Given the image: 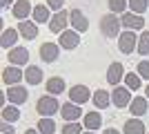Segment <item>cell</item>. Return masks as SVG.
I'll list each match as a JSON object with an SVG mask.
<instances>
[{
    "mask_svg": "<svg viewBox=\"0 0 149 134\" xmlns=\"http://www.w3.org/2000/svg\"><path fill=\"white\" fill-rule=\"evenodd\" d=\"M60 107H62V105L58 103V98H56V96H51V94L40 96L38 103H36V112L42 116V119H51L56 112H60Z\"/></svg>",
    "mask_w": 149,
    "mask_h": 134,
    "instance_id": "1",
    "label": "cell"
},
{
    "mask_svg": "<svg viewBox=\"0 0 149 134\" xmlns=\"http://www.w3.org/2000/svg\"><path fill=\"white\" fill-rule=\"evenodd\" d=\"M120 27H123V22H120V18L116 13H107V16L100 18V34L107 36V38H118Z\"/></svg>",
    "mask_w": 149,
    "mask_h": 134,
    "instance_id": "2",
    "label": "cell"
},
{
    "mask_svg": "<svg viewBox=\"0 0 149 134\" xmlns=\"http://www.w3.org/2000/svg\"><path fill=\"white\" fill-rule=\"evenodd\" d=\"M131 101H134V98H131V89H129V87H123V85L113 87V92H111V103H113L118 109L129 107Z\"/></svg>",
    "mask_w": 149,
    "mask_h": 134,
    "instance_id": "3",
    "label": "cell"
},
{
    "mask_svg": "<svg viewBox=\"0 0 149 134\" xmlns=\"http://www.w3.org/2000/svg\"><path fill=\"white\" fill-rule=\"evenodd\" d=\"M118 49L123 54H131L134 49H138V36L129 29H125V34L118 36Z\"/></svg>",
    "mask_w": 149,
    "mask_h": 134,
    "instance_id": "4",
    "label": "cell"
},
{
    "mask_svg": "<svg viewBox=\"0 0 149 134\" xmlns=\"http://www.w3.org/2000/svg\"><path fill=\"white\" fill-rule=\"evenodd\" d=\"M5 96L11 105H22V103H27V98H29V92H27L22 85H11V87H7Z\"/></svg>",
    "mask_w": 149,
    "mask_h": 134,
    "instance_id": "5",
    "label": "cell"
},
{
    "mask_svg": "<svg viewBox=\"0 0 149 134\" xmlns=\"http://www.w3.org/2000/svg\"><path fill=\"white\" fill-rule=\"evenodd\" d=\"M67 25H69V11H58L51 16L49 20V32L51 34H62V32H67Z\"/></svg>",
    "mask_w": 149,
    "mask_h": 134,
    "instance_id": "6",
    "label": "cell"
},
{
    "mask_svg": "<svg viewBox=\"0 0 149 134\" xmlns=\"http://www.w3.org/2000/svg\"><path fill=\"white\" fill-rule=\"evenodd\" d=\"M120 22H123L125 29H129V32H134V29H140V32H145V18L143 16H138V13H131V11H125L123 16H120Z\"/></svg>",
    "mask_w": 149,
    "mask_h": 134,
    "instance_id": "7",
    "label": "cell"
},
{
    "mask_svg": "<svg viewBox=\"0 0 149 134\" xmlns=\"http://www.w3.org/2000/svg\"><path fill=\"white\" fill-rule=\"evenodd\" d=\"M22 78H25V72L20 69V67H16V65H9V67L2 69V81H5L9 87H11V85H20Z\"/></svg>",
    "mask_w": 149,
    "mask_h": 134,
    "instance_id": "8",
    "label": "cell"
},
{
    "mask_svg": "<svg viewBox=\"0 0 149 134\" xmlns=\"http://www.w3.org/2000/svg\"><path fill=\"white\" fill-rule=\"evenodd\" d=\"M7 58H9V63H11V65L22 67V65L29 63V51H27V47H13V49H9Z\"/></svg>",
    "mask_w": 149,
    "mask_h": 134,
    "instance_id": "9",
    "label": "cell"
},
{
    "mask_svg": "<svg viewBox=\"0 0 149 134\" xmlns=\"http://www.w3.org/2000/svg\"><path fill=\"white\" fill-rule=\"evenodd\" d=\"M69 20H71V29H76V32H87L89 29V20L87 16L80 11V9H71V13H69Z\"/></svg>",
    "mask_w": 149,
    "mask_h": 134,
    "instance_id": "10",
    "label": "cell"
},
{
    "mask_svg": "<svg viewBox=\"0 0 149 134\" xmlns=\"http://www.w3.org/2000/svg\"><path fill=\"white\" fill-rule=\"evenodd\" d=\"M62 49H76L78 45H80V36L76 29H67V32L60 34V43H58Z\"/></svg>",
    "mask_w": 149,
    "mask_h": 134,
    "instance_id": "11",
    "label": "cell"
},
{
    "mask_svg": "<svg viewBox=\"0 0 149 134\" xmlns=\"http://www.w3.org/2000/svg\"><path fill=\"white\" fill-rule=\"evenodd\" d=\"M58 56H60V45H56V43H42L40 45V58L45 63H54Z\"/></svg>",
    "mask_w": 149,
    "mask_h": 134,
    "instance_id": "12",
    "label": "cell"
},
{
    "mask_svg": "<svg viewBox=\"0 0 149 134\" xmlns=\"http://www.w3.org/2000/svg\"><path fill=\"white\" fill-rule=\"evenodd\" d=\"M60 114H62V119H65L67 123H74V121H78L80 116H85V114H82V109L78 107L76 103H71V101L65 103V105L60 107Z\"/></svg>",
    "mask_w": 149,
    "mask_h": 134,
    "instance_id": "13",
    "label": "cell"
},
{
    "mask_svg": "<svg viewBox=\"0 0 149 134\" xmlns=\"http://www.w3.org/2000/svg\"><path fill=\"white\" fill-rule=\"evenodd\" d=\"M11 13L16 20H27V16L33 13V7H31L29 0H16V5L11 7Z\"/></svg>",
    "mask_w": 149,
    "mask_h": 134,
    "instance_id": "14",
    "label": "cell"
},
{
    "mask_svg": "<svg viewBox=\"0 0 149 134\" xmlns=\"http://www.w3.org/2000/svg\"><path fill=\"white\" fill-rule=\"evenodd\" d=\"M123 78H125V67L120 63H111L109 69H107V83H111L113 87H118Z\"/></svg>",
    "mask_w": 149,
    "mask_h": 134,
    "instance_id": "15",
    "label": "cell"
},
{
    "mask_svg": "<svg viewBox=\"0 0 149 134\" xmlns=\"http://www.w3.org/2000/svg\"><path fill=\"white\" fill-rule=\"evenodd\" d=\"M18 32H20V36L25 40H33L38 36V22H33V20H20Z\"/></svg>",
    "mask_w": 149,
    "mask_h": 134,
    "instance_id": "16",
    "label": "cell"
},
{
    "mask_svg": "<svg viewBox=\"0 0 149 134\" xmlns=\"http://www.w3.org/2000/svg\"><path fill=\"white\" fill-rule=\"evenodd\" d=\"M89 87H85V85H74V87L69 89V98H71V103H76V105H80V103H87L89 101Z\"/></svg>",
    "mask_w": 149,
    "mask_h": 134,
    "instance_id": "17",
    "label": "cell"
},
{
    "mask_svg": "<svg viewBox=\"0 0 149 134\" xmlns=\"http://www.w3.org/2000/svg\"><path fill=\"white\" fill-rule=\"evenodd\" d=\"M82 125H85V130H89V132L100 130V125H102V116H100V112H87V114L82 116Z\"/></svg>",
    "mask_w": 149,
    "mask_h": 134,
    "instance_id": "18",
    "label": "cell"
},
{
    "mask_svg": "<svg viewBox=\"0 0 149 134\" xmlns=\"http://www.w3.org/2000/svg\"><path fill=\"white\" fill-rule=\"evenodd\" d=\"M129 112L136 116V119L145 116V112H147V96H134V101H131V105H129Z\"/></svg>",
    "mask_w": 149,
    "mask_h": 134,
    "instance_id": "19",
    "label": "cell"
},
{
    "mask_svg": "<svg viewBox=\"0 0 149 134\" xmlns=\"http://www.w3.org/2000/svg\"><path fill=\"white\" fill-rule=\"evenodd\" d=\"M91 101H93V105H96L98 109H105V107L111 105V96L107 94V89H96L93 96H91Z\"/></svg>",
    "mask_w": 149,
    "mask_h": 134,
    "instance_id": "20",
    "label": "cell"
},
{
    "mask_svg": "<svg viewBox=\"0 0 149 134\" xmlns=\"http://www.w3.org/2000/svg\"><path fill=\"white\" fill-rule=\"evenodd\" d=\"M25 81L29 85H40L42 83V69L36 67V65H29V67L25 69Z\"/></svg>",
    "mask_w": 149,
    "mask_h": 134,
    "instance_id": "21",
    "label": "cell"
},
{
    "mask_svg": "<svg viewBox=\"0 0 149 134\" xmlns=\"http://www.w3.org/2000/svg\"><path fill=\"white\" fill-rule=\"evenodd\" d=\"M65 81H62L60 76H51L49 81H47V94H51V96H58V94H62L65 92Z\"/></svg>",
    "mask_w": 149,
    "mask_h": 134,
    "instance_id": "22",
    "label": "cell"
},
{
    "mask_svg": "<svg viewBox=\"0 0 149 134\" xmlns=\"http://www.w3.org/2000/svg\"><path fill=\"white\" fill-rule=\"evenodd\" d=\"M18 29H5L2 32V36H0V45L2 47H7V49H13V45H16V40H18Z\"/></svg>",
    "mask_w": 149,
    "mask_h": 134,
    "instance_id": "23",
    "label": "cell"
},
{
    "mask_svg": "<svg viewBox=\"0 0 149 134\" xmlns=\"http://www.w3.org/2000/svg\"><path fill=\"white\" fill-rule=\"evenodd\" d=\"M125 134H145V123L136 116L125 121Z\"/></svg>",
    "mask_w": 149,
    "mask_h": 134,
    "instance_id": "24",
    "label": "cell"
},
{
    "mask_svg": "<svg viewBox=\"0 0 149 134\" xmlns=\"http://www.w3.org/2000/svg\"><path fill=\"white\" fill-rule=\"evenodd\" d=\"M31 16H33V22H47V25H49V20H51L49 7H47V5H36Z\"/></svg>",
    "mask_w": 149,
    "mask_h": 134,
    "instance_id": "25",
    "label": "cell"
},
{
    "mask_svg": "<svg viewBox=\"0 0 149 134\" xmlns=\"http://www.w3.org/2000/svg\"><path fill=\"white\" fill-rule=\"evenodd\" d=\"M140 85H143V78L138 76L136 72H127V74H125V87H129L131 92H136V89H140Z\"/></svg>",
    "mask_w": 149,
    "mask_h": 134,
    "instance_id": "26",
    "label": "cell"
},
{
    "mask_svg": "<svg viewBox=\"0 0 149 134\" xmlns=\"http://www.w3.org/2000/svg\"><path fill=\"white\" fill-rule=\"evenodd\" d=\"M20 119V112H18V105H5L2 107V121L5 123H13Z\"/></svg>",
    "mask_w": 149,
    "mask_h": 134,
    "instance_id": "27",
    "label": "cell"
},
{
    "mask_svg": "<svg viewBox=\"0 0 149 134\" xmlns=\"http://www.w3.org/2000/svg\"><path fill=\"white\" fill-rule=\"evenodd\" d=\"M36 130L40 134H54L56 132V121H54V119H40Z\"/></svg>",
    "mask_w": 149,
    "mask_h": 134,
    "instance_id": "28",
    "label": "cell"
},
{
    "mask_svg": "<svg viewBox=\"0 0 149 134\" xmlns=\"http://www.w3.org/2000/svg\"><path fill=\"white\" fill-rule=\"evenodd\" d=\"M149 7V0H129V11L131 13H138V16H143L147 11Z\"/></svg>",
    "mask_w": 149,
    "mask_h": 134,
    "instance_id": "29",
    "label": "cell"
},
{
    "mask_svg": "<svg viewBox=\"0 0 149 134\" xmlns=\"http://www.w3.org/2000/svg\"><path fill=\"white\" fill-rule=\"evenodd\" d=\"M138 54L140 56H147L149 54V32H143L138 36Z\"/></svg>",
    "mask_w": 149,
    "mask_h": 134,
    "instance_id": "30",
    "label": "cell"
},
{
    "mask_svg": "<svg viewBox=\"0 0 149 134\" xmlns=\"http://www.w3.org/2000/svg\"><path fill=\"white\" fill-rule=\"evenodd\" d=\"M111 13H125V9L129 7V0H107Z\"/></svg>",
    "mask_w": 149,
    "mask_h": 134,
    "instance_id": "31",
    "label": "cell"
},
{
    "mask_svg": "<svg viewBox=\"0 0 149 134\" xmlns=\"http://www.w3.org/2000/svg\"><path fill=\"white\" fill-rule=\"evenodd\" d=\"M136 74L140 78H145V81H149V60H140V63H138Z\"/></svg>",
    "mask_w": 149,
    "mask_h": 134,
    "instance_id": "32",
    "label": "cell"
},
{
    "mask_svg": "<svg viewBox=\"0 0 149 134\" xmlns=\"http://www.w3.org/2000/svg\"><path fill=\"white\" fill-rule=\"evenodd\" d=\"M62 134H82V128L78 123H65V128H62Z\"/></svg>",
    "mask_w": 149,
    "mask_h": 134,
    "instance_id": "33",
    "label": "cell"
},
{
    "mask_svg": "<svg viewBox=\"0 0 149 134\" xmlns=\"http://www.w3.org/2000/svg\"><path fill=\"white\" fill-rule=\"evenodd\" d=\"M62 5H65V0H47V7L49 9H54V11H62Z\"/></svg>",
    "mask_w": 149,
    "mask_h": 134,
    "instance_id": "34",
    "label": "cell"
},
{
    "mask_svg": "<svg viewBox=\"0 0 149 134\" xmlns=\"http://www.w3.org/2000/svg\"><path fill=\"white\" fill-rule=\"evenodd\" d=\"M0 130H2V134H13L11 123H2V125H0Z\"/></svg>",
    "mask_w": 149,
    "mask_h": 134,
    "instance_id": "35",
    "label": "cell"
},
{
    "mask_svg": "<svg viewBox=\"0 0 149 134\" xmlns=\"http://www.w3.org/2000/svg\"><path fill=\"white\" fill-rule=\"evenodd\" d=\"M16 5V0H2V7H13Z\"/></svg>",
    "mask_w": 149,
    "mask_h": 134,
    "instance_id": "36",
    "label": "cell"
},
{
    "mask_svg": "<svg viewBox=\"0 0 149 134\" xmlns=\"http://www.w3.org/2000/svg\"><path fill=\"white\" fill-rule=\"evenodd\" d=\"M102 134H120V130H113V128H109V130H105Z\"/></svg>",
    "mask_w": 149,
    "mask_h": 134,
    "instance_id": "37",
    "label": "cell"
},
{
    "mask_svg": "<svg viewBox=\"0 0 149 134\" xmlns=\"http://www.w3.org/2000/svg\"><path fill=\"white\" fill-rule=\"evenodd\" d=\"M25 134H40V132H38V130H27Z\"/></svg>",
    "mask_w": 149,
    "mask_h": 134,
    "instance_id": "38",
    "label": "cell"
},
{
    "mask_svg": "<svg viewBox=\"0 0 149 134\" xmlns=\"http://www.w3.org/2000/svg\"><path fill=\"white\" fill-rule=\"evenodd\" d=\"M145 96H147V101H149V85H147V89H145Z\"/></svg>",
    "mask_w": 149,
    "mask_h": 134,
    "instance_id": "39",
    "label": "cell"
},
{
    "mask_svg": "<svg viewBox=\"0 0 149 134\" xmlns=\"http://www.w3.org/2000/svg\"><path fill=\"white\" fill-rule=\"evenodd\" d=\"M82 134H96V132H89V130H85V132H82Z\"/></svg>",
    "mask_w": 149,
    "mask_h": 134,
    "instance_id": "40",
    "label": "cell"
},
{
    "mask_svg": "<svg viewBox=\"0 0 149 134\" xmlns=\"http://www.w3.org/2000/svg\"><path fill=\"white\" fill-rule=\"evenodd\" d=\"M147 134H149V132H147Z\"/></svg>",
    "mask_w": 149,
    "mask_h": 134,
    "instance_id": "41",
    "label": "cell"
}]
</instances>
